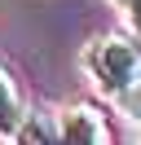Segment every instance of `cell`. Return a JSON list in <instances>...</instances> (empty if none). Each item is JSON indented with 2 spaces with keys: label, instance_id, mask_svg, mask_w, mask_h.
<instances>
[{
  "label": "cell",
  "instance_id": "3",
  "mask_svg": "<svg viewBox=\"0 0 141 145\" xmlns=\"http://www.w3.org/2000/svg\"><path fill=\"white\" fill-rule=\"evenodd\" d=\"M22 101H18V88L13 79H9L5 71H0V136H13L18 127H22Z\"/></svg>",
  "mask_w": 141,
  "mask_h": 145
},
{
  "label": "cell",
  "instance_id": "2",
  "mask_svg": "<svg viewBox=\"0 0 141 145\" xmlns=\"http://www.w3.org/2000/svg\"><path fill=\"white\" fill-rule=\"evenodd\" d=\"M57 132H62V145H101V141H106L101 119H97V110H88V106L66 110Z\"/></svg>",
  "mask_w": 141,
  "mask_h": 145
},
{
  "label": "cell",
  "instance_id": "4",
  "mask_svg": "<svg viewBox=\"0 0 141 145\" xmlns=\"http://www.w3.org/2000/svg\"><path fill=\"white\" fill-rule=\"evenodd\" d=\"M13 141H18V145H62V132L53 127V119H44V114H26L22 127L13 132Z\"/></svg>",
  "mask_w": 141,
  "mask_h": 145
},
{
  "label": "cell",
  "instance_id": "6",
  "mask_svg": "<svg viewBox=\"0 0 141 145\" xmlns=\"http://www.w3.org/2000/svg\"><path fill=\"white\" fill-rule=\"evenodd\" d=\"M128 13H132V31L141 35V0H128Z\"/></svg>",
  "mask_w": 141,
  "mask_h": 145
},
{
  "label": "cell",
  "instance_id": "1",
  "mask_svg": "<svg viewBox=\"0 0 141 145\" xmlns=\"http://www.w3.org/2000/svg\"><path fill=\"white\" fill-rule=\"evenodd\" d=\"M88 71H93V79L101 84L106 92L123 97V92L141 79V44L128 40V35L97 40V44L88 48Z\"/></svg>",
  "mask_w": 141,
  "mask_h": 145
},
{
  "label": "cell",
  "instance_id": "5",
  "mask_svg": "<svg viewBox=\"0 0 141 145\" xmlns=\"http://www.w3.org/2000/svg\"><path fill=\"white\" fill-rule=\"evenodd\" d=\"M119 106H123V114H132V119L141 123V79H137V84H132V88L119 97Z\"/></svg>",
  "mask_w": 141,
  "mask_h": 145
}]
</instances>
